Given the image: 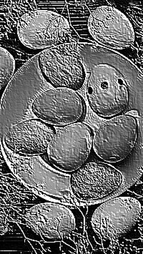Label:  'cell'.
Instances as JSON below:
<instances>
[{
    "instance_id": "1",
    "label": "cell",
    "mask_w": 143,
    "mask_h": 254,
    "mask_svg": "<svg viewBox=\"0 0 143 254\" xmlns=\"http://www.w3.org/2000/svg\"><path fill=\"white\" fill-rule=\"evenodd\" d=\"M143 199L130 190L89 205L84 222L93 253H110L122 239H143Z\"/></svg>"
},
{
    "instance_id": "2",
    "label": "cell",
    "mask_w": 143,
    "mask_h": 254,
    "mask_svg": "<svg viewBox=\"0 0 143 254\" xmlns=\"http://www.w3.org/2000/svg\"><path fill=\"white\" fill-rule=\"evenodd\" d=\"M81 61L89 71L86 96L96 116L108 120L124 114L131 90L124 71L107 61L105 50L89 44L77 45Z\"/></svg>"
},
{
    "instance_id": "3",
    "label": "cell",
    "mask_w": 143,
    "mask_h": 254,
    "mask_svg": "<svg viewBox=\"0 0 143 254\" xmlns=\"http://www.w3.org/2000/svg\"><path fill=\"white\" fill-rule=\"evenodd\" d=\"M12 206V205H10ZM46 242H63L77 254H87L92 247L84 239L85 222L83 213L76 205L48 201L12 206Z\"/></svg>"
},
{
    "instance_id": "4",
    "label": "cell",
    "mask_w": 143,
    "mask_h": 254,
    "mask_svg": "<svg viewBox=\"0 0 143 254\" xmlns=\"http://www.w3.org/2000/svg\"><path fill=\"white\" fill-rule=\"evenodd\" d=\"M8 164L19 181L32 191L55 200L82 206V203L72 195L70 187L71 175L60 172L37 157H18L5 150Z\"/></svg>"
},
{
    "instance_id": "5",
    "label": "cell",
    "mask_w": 143,
    "mask_h": 254,
    "mask_svg": "<svg viewBox=\"0 0 143 254\" xmlns=\"http://www.w3.org/2000/svg\"><path fill=\"white\" fill-rule=\"evenodd\" d=\"M17 33L25 48L42 51L73 43L77 36L68 19L49 9L24 13L18 21Z\"/></svg>"
},
{
    "instance_id": "6",
    "label": "cell",
    "mask_w": 143,
    "mask_h": 254,
    "mask_svg": "<svg viewBox=\"0 0 143 254\" xmlns=\"http://www.w3.org/2000/svg\"><path fill=\"white\" fill-rule=\"evenodd\" d=\"M94 131L89 125L78 123L57 131L48 147L49 161L60 172L72 174L87 163L93 143Z\"/></svg>"
},
{
    "instance_id": "7",
    "label": "cell",
    "mask_w": 143,
    "mask_h": 254,
    "mask_svg": "<svg viewBox=\"0 0 143 254\" xmlns=\"http://www.w3.org/2000/svg\"><path fill=\"white\" fill-rule=\"evenodd\" d=\"M123 184L116 168L100 162H89L71 174L72 195L82 203H96L115 195Z\"/></svg>"
},
{
    "instance_id": "8",
    "label": "cell",
    "mask_w": 143,
    "mask_h": 254,
    "mask_svg": "<svg viewBox=\"0 0 143 254\" xmlns=\"http://www.w3.org/2000/svg\"><path fill=\"white\" fill-rule=\"evenodd\" d=\"M139 125L136 117L122 115L108 120L94 133L92 149L100 160L108 163L124 161L137 144Z\"/></svg>"
},
{
    "instance_id": "9",
    "label": "cell",
    "mask_w": 143,
    "mask_h": 254,
    "mask_svg": "<svg viewBox=\"0 0 143 254\" xmlns=\"http://www.w3.org/2000/svg\"><path fill=\"white\" fill-rule=\"evenodd\" d=\"M64 45L42 51L37 58L43 78L54 88L77 91L86 80L85 69L77 48Z\"/></svg>"
},
{
    "instance_id": "10",
    "label": "cell",
    "mask_w": 143,
    "mask_h": 254,
    "mask_svg": "<svg viewBox=\"0 0 143 254\" xmlns=\"http://www.w3.org/2000/svg\"><path fill=\"white\" fill-rule=\"evenodd\" d=\"M87 25L93 40L105 48L123 50L136 43L134 25L125 13L115 6H97L89 14Z\"/></svg>"
},
{
    "instance_id": "11",
    "label": "cell",
    "mask_w": 143,
    "mask_h": 254,
    "mask_svg": "<svg viewBox=\"0 0 143 254\" xmlns=\"http://www.w3.org/2000/svg\"><path fill=\"white\" fill-rule=\"evenodd\" d=\"M31 111L44 122L54 127H63L83 123L87 106L77 91L54 88L39 95L32 102Z\"/></svg>"
},
{
    "instance_id": "12",
    "label": "cell",
    "mask_w": 143,
    "mask_h": 254,
    "mask_svg": "<svg viewBox=\"0 0 143 254\" xmlns=\"http://www.w3.org/2000/svg\"><path fill=\"white\" fill-rule=\"evenodd\" d=\"M55 127L38 118L14 125L4 137L6 148L19 157H37L46 154L56 134Z\"/></svg>"
},
{
    "instance_id": "13",
    "label": "cell",
    "mask_w": 143,
    "mask_h": 254,
    "mask_svg": "<svg viewBox=\"0 0 143 254\" xmlns=\"http://www.w3.org/2000/svg\"><path fill=\"white\" fill-rule=\"evenodd\" d=\"M20 54L12 48H0V91L3 93L16 71L25 62Z\"/></svg>"
},
{
    "instance_id": "14",
    "label": "cell",
    "mask_w": 143,
    "mask_h": 254,
    "mask_svg": "<svg viewBox=\"0 0 143 254\" xmlns=\"http://www.w3.org/2000/svg\"><path fill=\"white\" fill-rule=\"evenodd\" d=\"M19 223V226H20L21 229H22L24 236H25L27 239L37 241V242H42V241H44L41 236H39L38 234H37V233H36L35 231L30 227V226H28L27 224H24V223Z\"/></svg>"
},
{
    "instance_id": "15",
    "label": "cell",
    "mask_w": 143,
    "mask_h": 254,
    "mask_svg": "<svg viewBox=\"0 0 143 254\" xmlns=\"http://www.w3.org/2000/svg\"><path fill=\"white\" fill-rule=\"evenodd\" d=\"M40 243L46 253L63 254L61 251V242H46L42 241Z\"/></svg>"
},
{
    "instance_id": "16",
    "label": "cell",
    "mask_w": 143,
    "mask_h": 254,
    "mask_svg": "<svg viewBox=\"0 0 143 254\" xmlns=\"http://www.w3.org/2000/svg\"><path fill=\"white\" fill-rule=\"evenodd\" d=\"M29 242L32 246V248H33L35 250V253L37 254H46L45 251L44 250L43 247H42L41 243L40 242H37V241L31 240L28 239Z\"/></svg>"
},
{
    "instance_id": "17",
    "label": "cell",
    "mask_w": 143,
    "mask_h": 254,
    "mask_svg": "<svg viewBox=\"0 0 143 254\" xmlns=\"http://www.w3.org/2000/svg\"><path fill=\"white\" fill-rule=\"evenodd\" d=\"M61 251L63 254H77L75 249L63 242H61Z\"/></svg>"
}]
</instances>
